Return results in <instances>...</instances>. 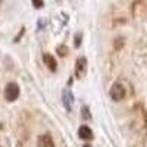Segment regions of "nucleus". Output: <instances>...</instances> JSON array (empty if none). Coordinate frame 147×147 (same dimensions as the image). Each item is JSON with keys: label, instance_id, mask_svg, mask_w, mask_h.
<instances>
[{"label": "nucleus", "instance_id": "obj_1", "mask_svg": "<svg viewBox=\"0 0 147 147\" xmlns=\"http://www.w3.org/2000/svg\"><path fill=\"white\" fill-rule=\"evenodd\" d=\"M109 96H110V99H112L113 102H121V100H124L125 96H127V88H125V85L122 84V82H119V81L115 82L112 87H110Z\"/></svg>", "mask_w": 147, "mask_h": 147}, {"label": "nucleus", "instance_id": "obj_2", "mask_svg": "<svg viewBox=\"0 0 147 147\" xmlns=\"http://www.w3.org/2000/svg\"><path fill=\"white\" fill-rule=\"evenodd\" d=\"M132 16L137 19L147 18V0H137L132 5Z\"/></svg>", "mask_w": 147, "mask_h": 147}, {"label": "nucleus", "instance_id": "obj_3", "mask_svg": "<svg viewBox=\"0 0 147 147\" xmlns=\"http://www.w3.org/2000/svg\"><path fill=\"white\" fill-rule=\"evenodd\" d=\"M19 93H21L19 85L15 84V82H9L6 85V88H5V99L7 102H15L19 97Z\"/></svg>", "mask_w": 147, "mask_h": 147}, {"label": "nucleus", "instance_id": "obj_4", "mask_svg": "<svg viewBox=\"0 0 147 147\" xmlns=\"http://www.w3.org/2000/svg\"><path fill=\"white\" fill-rule=\"evenodd\" d=\"M85 72H87V60H85V57L77 59V62H75V75H77V78H82L85 75Z\"/></svg>", "mask_w": 147, "mask_h": 147}, {"label": "nucleus", "instance_id": "obj_5", "mask_svg": "<svg viewBox=\"0 0 147 147\" xmlns=\"http://www.w3.org/2000/svg\"><path fill=\"white\" fill-rule=\"evenodd\" d=\"M62 100H63L65 109L68 110V112H71V110H72V106H74V94L71 93L69 88H65V90L62 91Z\"/></svg>", "mask_w": 147, "mask_h": 147}, {"label": "nucleus", "instance_id": "obj_6", "mask_svg": "<svg viewBox=\"0 0 147 147\" xmlns=\"http://www.w3.org/2000/svg\"><path fill=\"white\" fill-rule=\"evenodd\" d=\"M37 146L38 147H55V143H53V138L50 134H43L37 140Z\"/></svg>", "mask_w": 147, "mask_h": 147}, {"label": "nucleus", "instance_id": "obj_7", "mask_svg": "<svg viewBox=\"0 0 147 147\" xmlns=\"http://www.w3.org/2000/svg\"><path fill=\"white\" fill-rule=\"evenodd\" d=\"M78 136H80V138H82V140H93V137H94L91 128H88L87 125L80 127V129H78Z\"/></svg>", "mask_w": 147, "mask_h": 147}, {"label": "nucleus", "instance_id": "obj_8", "mask_svg": "<svg viewBox=\"0 0 147 147\" xmlns=\"http://www.w3.org/2000/svg\"><path fill=\"white\" fill-rule=\"evenodd\" d=\"M43 60H44V63L47 65V68L50 69V71H56V60H55V57L52 56V55H44L43 56Z\"/></svg>", "mask_w": 147, "mask_h": 147}, {"label": "nucleus", "instance_id": "obj_9", "mask_svg": "<svg viewBox=\"0 0 147 147\" xmlns=\"http://www.w3.org/2000/svg\"><path fill=\"white\" fill-rule=\"evenodd\" d=\"M56 53H57L60 57H65V56L68 55V47H66L65 44H60V46L56 49Z\"/></svg>", "mask_w": 147, "mask_h": 147}, {"label": "nucleus", "instance_id": "obj_10", "mask_svg": "<svg viewBox=\"0 0 147 147\" xmlns=\"http://www.w3.org/2000/svg\"><path fill=\"white\" fill-rule=\"evenodd\" d=\"M31 3H32V6H34L35 9H41L43 5H44L43 0H31Z\"/></svg>", "mask_w": 147, "mask_h": 147}, {"label": "nucleus", "instance_id": "obj_11", "mask_svg": "<svg viewBox=\"0 0 147 147\" xmlns=\"http://www.w3.org/2000/svg\"><path fill=\"white\" fill-rule=\"evenodd\" d=\"M80 40H81V34H78V37L75 35V47H78V46L81 44V41H80Z\"/></svg>", "mask_w": 147, "mask_h": 147}, {"label": "nucleus", "instance_id": "obj_12", "mask_svg": "<svg viewBox=\"0 0 147 147\" xmlns=\"http://www.w3.org/2000/svg\"><path fill=\"white\" fill-rule=\"evenodd\" d=\"M82 112H84V118H85V119H87V118H90V115H87V112H88V110H87V107H82Z\"/></svg>", "mask_w": 147, "mask_h": 147}, {"label": "nucleus", "instance_id": "obj_13", "mask_svg": "<svg viewBox=\"0 0 147 147\" xmlns=\"http://www.w3.org/2000/svg\"><path fill=\"white\" fill-rule=\"evenodd\" d=\"M84 147H90V146H84Z\"/></svg>", "mask_w": 147, "mask_h": 147}]
</instances>
